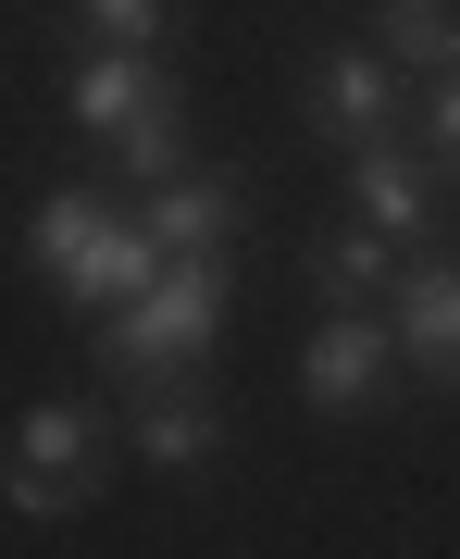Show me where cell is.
Instances as JSON below:
<instances>
[{
	"label": "cell",
	"mask_w": 460,
	"mask_h": 559,
	"mask_svg": "<svg viewBox=\"0 0 460 559\" xmlns=\"http://www.w3.org/2000/svg\"><path fill=\"white\" fill-rule=\"evenodd\" d=\"M87 38L101 50H150L162 38V0H87Z\"/></svg>",
	"instance_id": "14"
},
{
	"label": "cell",
	"mask_w": 460,
	"mask_h": 559,
	"mask_svg": "<svg viewBox=\"0 0 460 559\" xmlns=\"http://www.w3.org/2000/svg\"><path fill=\"white\" fill-rule=\"evenodd\" d=\"M299 112L323 124V138L374 150L386 124H399V75H386V50H337V62H323V75H311V100H299Z\"/></svg>",
	"instance_id": "6"
},
{
	"label": "cell",
	"mask_w": 460,
	"mask_h": 559,
	"mask_svg": "<svg viewBox=\"0 0 460 559\" xmlns=\"http://www.w3.org/2000/svg\"><path fill=\"white\" fill-rule=\"evenodd\" d=\"M237 175H175L150 200V237H162V261H224V237H237Z\"/></svg>",
	"instance_id": "8"
},
{
	"label": "cell",
	"mask_w": 460,
	"mask_h": 559,
	"mask_svg": "<svg viewBox=\"0 0 460 559\" xmlns=\"http://www.w3.org/2000/svg\"><path fill=\"white\" fill-rule=\"evenodd\" d=\"M423 138H436V162L460 175V75H436V100H423Z\"/></svg>",
	"instance_id": "15"
},
{
	"label": "cell",
	"mask_w": 460,
	"mask_h": 559,
	"mask_svg": "<svg viewBox=\"0 0 460 559\" xmlns=\"http://www.w3.org/2000/svg\"><path fill=\"white\" fill-rule=\"evenodd\" d=\"M374 38H386V62H411V75H460V13L448 0H374Z\"/></svg>",
	"instance_id": "11"
},
{
	"label": "cell",
	"mask_w": 460,
	"mask_h": 559,
	"mask_svg": "<svg viewBox=\"0 0 460 559\" xmlns=\"http://www.w3.org/2000/svg\"><path fill=\"white\" fill-rule=\"evenodd\" d=\"M87 498H101V423L75 399H38L25 436H13V473H0V510L13 522H75Z\"/></svg>",
	"instance_id": "3"
},
{
	"label": "cell",
	"mask_w": 460,
	"mask_h": 559,
	"mask_svg": "<svg viewBox=\"0 0 460 559\" xmlns=\"http://www.w3.org/2000/svg\"><path fill=\"white\" fill-rule=\"evenodd\" d=\"M25 249H38V274L62 286V299H87V311H125L162 274V237H150V224H113L87 187H50L38 224H25Z\"/></svg>",
	"instance_id": "2"
},
{
	"label": "cell",
	"mask_w": 460,
	"mask_h": 559,
	"mask_svg": "<svg viewBox=\"0 0 460 559\" xmlns=\"http://www.w3.org/2000/svg\"><path fill=\"white\" fill-rule=\"evenodd\" d=\"M386 323H399V360L423 385H460V261H411Z\"/></svg>",
	"instance_id": "4"
},
{
	"label": "cell",
	"mask_w": 460,
	"mask_h": 559,
	"mask_svg": "<svg viewBox=\"0 0 460 559\" xmlns=\"http://www.w3.org/2000/svg\"><path fill=\"white\" fill-rule=\"evenodd\" d=\"M349 200H361V224H374V237H399V249H423V237H436V175H423L399 138H374V150H361Z\"/></svg>",
	"instance_id": "7"
},
{
	"label": "cell",
	"mask_w": 460,
	"mask_h": 559,
	"mask_svg": "<svg viewBox=\"0 0 460 559\" xmlns=\"http://www.w3.org/2000/svg\"><path fill=\"white\" fill-rule=\"evenodd\" d=\"M113 150H125V175H138V187H175V162H187V124H175V100H162V112H138Z\"/></svg>",
	"instance_id": "12"
},
{
	"label": "cell",
	"mask_w": 460,
	"mask_h": 559,
	"mask_svg": "<svg viewBox=\"0 0 460 559\" xmlns=\"http://www.w3.org/2000/svg\"><path fill=\"white\" fill-rule=\"evenodd\" d=\"M386 360H399V323H386V311H337L311 336V373L299 385H311V411H361L386 385Z\"/></svg>",
	"instance_id": "5"
},
{
	"label": "cell",
	"mask_w": 460,
	"mask_h": 559,
	"mask_svg": "<svg viewBox=\"0 0 460 559\" xmlns=\"http://www.w3.org/2000/svg\"><path fill=\"white\" fill-rule=\"evenodd\" d=\"M162 100H175V87L150 75V50H87V62H75V100H62V112H75L87 138H125V124L162 112Z\"/></svg>",
	"instance_id": "9"
},
{
	"label": "cell",
	"mask_w": 460,
	"mask_h": 559,
	"mask_svg": "<svg viewBox=\"0 0 460 559\" xmlns=\"http://www.w3.org/2000/svg\"><path fill=\"white\" fill-rule=\"evenodd\" d=\"M224 299H237V286H224V261H162L125 311H101V373L138 385V399H162V385H175L187 360L224 336Z\"/></svg>",
	"instance_id": "1"
},
{
	"label": "cell",
	"mask_w": 460,
	"mask_h": 559,
	"mask_svg": "<svg viewBox=\"0 0 460 559\" xmlns=\"http://www.w3.org/2000/svg\"><path fill=\"white\" fill-rule=\"evenodd\" d=\"M138 460H150V473H212V460H224V411L187 399V385L138 399Z\"/></svg>",
	"instance_id": "10"
},
{
	"label": "cell",
	"mask_w": 460,
	"mask_h": 559,
	"mask_svg": "<svg viewBox=\"0 0 460 559\" xmlns=\"http://www.w3.org/2000/svg\"><path fill=\"white\" fill-rule=\"evenodd\" d=\"M374 286H386V237L361 224V237H337V249H323V299H337V311H361Z\"/></svg>",
	"instance_id": "13"
}]
</instances>
